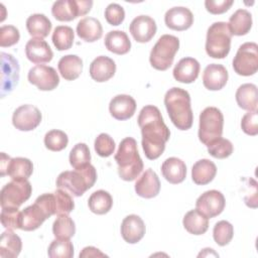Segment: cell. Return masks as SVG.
Wrapping results in <instances>:
<instances>
[{"label":"cell","mask_w":258,"mask_h":258,"mask_svg":"<svg viewBox=\"0 0 258 258\" xmlns=\"http://www.w3.org/2000/svg\"><path fill=\"white\" fill-rule=\"evenodd\" d=\"M165 25L176 31L188 29L194 23V15L191 11L183 6H176L168 9L164 15Z\"/></svg>","instance_id":"cell-17"},{"label":"cell","mask_w":258,"mask_h":258,"mask_svg":"<svg viewBox=\"0 0 258 258\" xmlns=\"http://www.w3.org/2000/svg\"><path fill=\"white\" fill-rule=\"evenodd\" d=\"M178 48L179 39L176 36L171 34L161 35L150 51V64L157 71H166L172 64Z\"/></svg>","instance_id":"cell-7"},{"label":"cell","mask_w":258,"mask_h":258,"mask_svg":"<svg viewBox=\"0 0 258 258\" xmlns=\"http://www.w3.org/2000/svg\"><path fill=\"white\" fill-rule=\"evenodd\" d=\"M236 102L238 106L247 111L257 110L258 94L254 84H243L236 91Z\"/></svg>","instance_id":"cell-33"},{"label":"cell","mask_w":258,"mask_h":258,"mask_svg":"<svg viewBox=\"0 0 258 258\" xmlns=\"http://www.w3.org/2000/svg\"><path fill=\"white\" fill-rule=\"evenodd\" d=\"M22 249V242L18 235L11 229H7L1 234L0 239V257L1 258H15Z\"/></svg>","instance_id":"cell-28"},{"label":"cell","mask_w":258,"mask_h":258,"mask_svg":"<svg viewBox=\"0 0 258 258\" xmlns=\"http://www.w3.org/2000/svg\"><path fill=\"white\" fill-rule=\"evenodd\" d=\"M229 30L232 35L242 36L247 34L252 27V15L246 9L236 10L229 19Z\"/></svg>","instance_id":"cell-30"},{"label":"cell","mask_w":258,"mask_h":258,"mask_svg":"<svg viewBox=\"0 0 258 258\" xmlns=\"http://www.w3.org/2000/svg\"><path fill=\"white\" fill-rule=\"evenodd\" d=\"M160 181L151 168L146 169L135 182L136 194L144 199H152L159 194Z\"/></svg>","instance_id":"cell-22"},{"label":"cell","mask_w":258,"mask_h":258,"mask_svg":"<svg viewBox=\"0 0 258 258\" xmlns=\"http://www.w3.org/2000/svg\"><path fill=\"white\" fill-rule=\"evenodd\" d=\"M75 32L72 27L67 25H58L54 28L51 36L53 45L57 50H67L73 46Z\"/></svg>","instance_id":"cell-38"},{"label":"cell","mask_w":258,"mask_h":258,"mask_svg":"<svg viewBox=\"0 0 258 258\" xmlns=\"http://www.w3.org/2000/svg\"><path fill=\"white\" fill-rule=\"evenodd\" d=\"M236 74L244 77L254 75L258 70V45L255 42L241 44L233 59Z\"/></svg>","instance_id":"cell-10"},{"label":"cell","mask_w":258,"mask_h":258,"mask_svg":"<svg viewBox=\"0 0 258 258\" xmlns=\"http://www.w3.org/2000/svg\"><path fill=\"white\" fill-rule=\"evenodd\" d=\"M78 36L86 42H94L103 35L101 22L95 17H85L77 24Z\"/></svg>","instance_id":"cell-26"},{"label":"cell","mask_w":258,"mask_h":258,"mask_svg":"<svg viewBox=\"0 0 258 258\" xmlns=\"http://www.w3.org/2000/svg\"><path fill=\"white\" fill-rule=\"evenodd\" d=\"M228 78V72L223 64L210 63L204 70L203 84L210 91H219L226 86Z\"/></svg>","instance_id":"cell-20"},{"label":"cell","mask_w":258,"mask_h":258,"mask_svg":"<svg viewBox=\"0 0 258 258\" xmlns=\"http://www.w3.org/2000/svg\"><path fill=\"white\" fill-rule=\"evenodd\" d=\"M258 114L257 110L248 111L241 120V128L244 133L255 136L258 134Z\"/></svg>","instance_id":"cell-49"},{"label":"cell","mask_w":258,"mask_h":258,"mask_svg":"<svg viewBox=\"0 0 258 258\" xmlns=\"http://www.w3.org/2000/svg\"><path fill=\"white\" fill-rule=\"evenodd\" d=\"M200 62L194 57H183L174 67L173 78L183 84L194 83L200 74Z\"/></svg>","instance_id":"cell-23"},{"label":"cell","mask_w":258,"mask_h":258,"mask_svg":"<svg viewBox=\"0 0 258 258\" xmlns=\"http://www.w3.org/2000/svg\"><path fill=\"white\" fill-rule=\"evenodd\" d=\"M52 233L56 239L70 240L76 233L75 222L69 215H58L52 224Z\"/></svg>","instance_id":"cell-37"},{"label":"cell","mask_w":258,"mask_h":258,"mask_svg":"<svg viewBox=\"0 0 258 258\" xmlns=\"http://www.w3.org/2000/svg\"><path fill=\"white\" fill-rule=\"evenodd\" d=\"M145 231V224L137 215H129L122 221L121 235L124 241L129 244H136L139 242L143 238Z\"/></svg>","instance_id":"cell-19"},{"label":"cell","mask_w":258,"mask_h":258,"mask_svg":"<svg viewBox=\"0 0 258 258\" xmlns=\"http://www.w3.org/2000/svg\"><path fill=\"white\" fill-rule=\"evenodd\" d=\"M137 121L141 129V144L145 156L150 160L157 159L163 153L165 143L170 137V131L165 125L159 109L153 105L143 107Z\"/></svg>","instance_id":"cell-1"},{"label":"cell","mask_w":258,"mask_h":258,"mask_svg":"<svg viewBox=\"0 0 258 258\" xmlns=\"http://www.w3.org/2000/svg\"><path fill=\"white\" fill-rule=\"evenodd\" d=\"M42 116L38 108L25 104L16 108L12 115L13 126L20 131H31L41 122Z\"/></svg>","instance_id":"cell-14"},{"label":"cell","mask_w":258,"mask_h":258,"mask_svg":"<svg viewBox=\"0 0 258 258\" xmlns=\"http://www.w3.org/2000/svg\"><path fill=\"white\" fill-rule=\"evenodd\" d=\"M224 116L220 109L207 107L200 114L199 139L206 146L213 140L222 137Z\"/></svg>","instance_id":"cell-8"},{"label":"cell","mask_w":258,"mask_h":258,"mask_svg":"<svg viewBox=\"0 0 258 258\" xmlns=\"http://www.w3.org/2000/svg\"><path fill=\"white\" fill-rule=\"evenodd\" d=\"M28 82L40 91H51L59 84V77L52 67L36 64L28 71Z\"/></svg>","instance_id":"cell-13"},{"label":"cell","mask_w":258,"mask_h":258,"mask_svg":"<svg viewBox=\"0 0 258 258\" xmlns=\"http://www.w3.org/2000/svg\"><path fill=\"white\" fill-rule=\"evenodd\" d=\"M53 194L55 197L56 215H69L75 208V203L72 195L61 188H57Z\"/></svg>","instance_id":"cell-45"},{"label":"cell","mask_w":258,"mask_h":258,"mask_svg":"<svg viewBox=\"0 0 258 258\" xmlns=\"http://www.w3.org/2000/svg\"><path fill=\"white\" fill-rule=\"evenodd\" d=\"M225 206V197L220 190L217 189L205 191L198 198L196 202V209H198L208 218L219 216L224 211Z\"/></svg>","instance_id":"cell-15"},{"label":"cell","mask_w":258,"mask_h":258,"mask_svg":"<svg viewBox=\"0 0 258 258\" xmlns=\"http://www.w3.org/2000/svg\"><path fill=\"white\" fill-rule=\"evenodd\" d=\"M47 255L50 258H72L74 256V245L70 240L55 238L48 246Z\"/></svg>","instance_id":"cell-40"},{"label":"cell","mask_w":258,"mask_h":258,"mask_svg":"<svg viewBox=\"0 0 258 258\" xmlns=\"http://www.w3.org/2000/svg\"><path fill=\"white\" fill-rule=\"evenodd\" d=\"M26 57L33 63L49 62L53 57V52L48 43L43 38H31L25 45Z\"/></svg>","instance_id":"cell-21"},{"label":"cell","mask_w":258,"mask_h":258,"mask_svg":"<svg viewBox=\"0 0 258 258\" xmlns=\"http://www.w3.org/2000/svg\"><path fill=\"white\" fill-rule=\"evenodd\" d=\"M184 229L192 235H203L209 228V218L198 209L188 211L182 220Z\"/></svg>","instance_id":"cell-32"},{"label":"cell","mask_w":258,"mask_h":258,"mask_svg":"<svg viewBox=\"0 0 258 258\" xmlns=\"http://www.w3.org/2000/svg\"><path fill=\"white\" fill-rule=\"evenodd\" d=\"M207 147L209 154L218 159H224L229 157L234 150L232 142L222 137L213 140L207 145Z\"/></svg>","instance_id":"cell-39"},{"label":"cell","mask_w":258,"mask_h":258,"mask_svg":"<svg viewBox=\"0 0 258 258\" xmlns=\"http://www.w3.org/2000/svg\"><path fill=\"white\" fill-rule=\"evenodd\" d=\"M234 236V227L228 221L222 220L216 223L213 229V238L220 246L228 245Z\"/></svg>","instance_id":"cell-41"},{"label":"cell","mask_w":258,"mask_h":258,"mask_svg":"<svg viewBox=\"0 0 258 258\" xmlns=\"http://www.w3.org/2000/svg\"><path fill=\"white\" fill-rule=\"evenodd\" d=\"M69 137L68 135L57 129H52L44 135V145L48 150L60 151L68 146Z\"/></svg>","instance_id":"cell-42"},{"label":"cell","mask_w":258,"mask_h":258,"mask_svg":"<svg viewBox=\"0 0 258 258\" xmlns=\"http://www.w3.org/2000/svg\"><path fill=\"white\" fill-rule=\"evenodd\" d=\"M26 28L31 36L44 38L51 30V22L44 14L34 13L26 19Z\"/></svg>","instance_id":"cell-34"},{"label":"cell","mask_w":258,"mask_h":258,"mask_svg":"<svg viewBox=\"0 0 258 258\" xmlns=\"http://www.w3.org/2000/svg\"><path fill=\"white\" fill-rule=\"evenodd\" d=\"M136 111V102L135 100L125 94H120L110 101L109 112L111 116L117 120L123 121L130 119Z\"/></svg>","instance_id":"cell-18"},{"label":"cell","mask_w":258,"mask_h":258,"mask_svg":"<svg viewBox=\"0 0 258 258\" xmlns=\"http://www.w3.org/2000/svg\"><path fill=\"white\" fill-rule=\"evenodd\" d=\"M94 148L99 156L109 157L114 153L115 141L109 134L101 133L95 139Z\"/></svg>","instance_id":"cell-44"},{"label":"cell","mask_w":258,"mask_h":258,"mask_svg":"<svg viewBox=\"0 0 258 258\" xmlns=\"http://www.w3.org/2000/svg\"><path fill=\"white\" fill-rule=\"evenodd\" d=\"M33 172L32 161L25 157L11 158L7 167L6 174L12 179H28Z\"/></svg>","instance_id":"cell-35"},{"label":"cell","mask_w":258,"mask_h":258,"mask_svg":"<svg viewBox=\"0 0 258 258\" xmlns=\"http://www.w3.org/2000/svg\"><path fill=\"white\" fill-rule=\"evenodd\" d=\"M115 161L118 164V174L121 179L132 181L139 176L143 169V161L134 138L126 137L121 140L115 154Z\"/></svg>","instance_id":"cell-3"},{"label":"cell","mask_w":258,"mask_h":258,"mask_svg":"<svg viewBox=\"0 0 258 258\" xmlns=\"http://www.w3.org/2000/svg\"><path fill=\"white\" fill-rule=\"evenodd\" d=\"M164 105L173 125L179 130H187L192 126L194 114L190 96L187 91L173 87L164 96Z\"/></svg>","instance_id":"cell-2"},{"label":"cell","mask_w":258,"mask_h":258,"mask_svg":"<svg viewBox=\"0 0 258 258\" xmlns=\"http://www.w3.org/2000/svg\"><path fill=\"white\" fill-rule=\"evenodd\" d=\"M92 0H58L52 4L51 13L58 21H72L90 12Z\"/></svg>","instance_id":"cell-11"},{"label":"cell","mask_w":258,"mask_h":258,"mask_svg":"<svg viewBox=\"0 0 258 258\" xmlns=\"http://www.w3.org/2000/svg\"><path fill=\"white\" fill-rule=\"evenodd\" d=\"M32 192L31 183L27 179H12L0 191L1 208H19Z\"/></svg>","instance_id":"cell-9"},{"label":"cell","mask_w":258,"mask_h":258,"mask_svg":"<svg viewBox=\"0 0 258 258\" xmlns=\"http://www.w3.org/2000/svg\"><path fill=\"white\" fill-rule=\"evenodd\" d=\"M105 18L110 25H120L125 18L124 8L117 3L109 4L105 9Z\"/></svg>","instance_id":"cell-48"},{"label":"cell","mask_w":258,"mask_h":258,"mask_svg":"<svg viewBox=\"0 0 258 258\" xmlns=\"http://www.w3.org/2000/svg\"><path fill=\"white\" fill-rule=\"evenodd\" d=\"M163 177L172 184L180 183L186 176V165L177 157H169L161 164Z\"/></svg>","instance_id":"cell-25"},{"label":"cell","mask_w":258,"mask_h":258,"mask_svg":"<svg viewBox=\"0 0 258 258\" xmlns=\"http://www.w3.org/2000/svg\"><path fill=\"white\" fill-rule=\"evenodd\" d=\"M106 48L116 54H126L131 48V41L126 32L122 30L109 31L104 40Z\"/></svg>","instance_id":"cell-29"},{"label":"cell","mask_w":258,"mask_h":258,"mask_svg":"<svg viewBox=\"0 0 258 258\" xmlns=\"http://www.w3.org/2000/svg\"><path fill=\"white\" fill-rule=\"evenodd\" d=\"M96 180V168L91 163H88L74 170L60 172L56 178V186L74 197H81L95 184Z\"/></svg>","instance_id":"cell-4"},{"label":"cell","mask_w":258,"mask_h":258,"mask_svg":"<svg viewBox=\"0 0 258 258\" xmlns=\"http://www.w3.org/2000/svg\"><path fill=\"white\" fill-rule=\"evenodd\" d=\"M88 206L91 212L94 214L105 215L111 210L113 206V199L108 191L99 189L90 196L88 200Z\"/></svg>","instance_id":"cell-36"},{"label":"cell","mask_w":258,"mask_h":258,"mask_svg":"<svg viewBox=\"0 0 258 258\" xmlns=\"http://www.w3.org/2000/svg\"><path fill=\"white\" fill-rule=\"evenodd\" d=\"M52 215H56L54 194H43L37 197L33 205L26 207L21 212L20 229L34 231Z\"/></svg>","instance_id":"cell-5"},{"label":"cell","mask_w":258,"mask_h":258,"mask_svg":"<svg viewBox=\"0 0 258 258\" xmlns=\"http://www.w3.org/2000/svg\"><path fill=\"white\" fill-rule=\"evenodd\" d=\"M1 223L6 229H20L21 212L18 208H2L1 211Z\"/></svg>","instance_id":"cell-46"},{"label":"cell","mask_w":258,"mask_h":258,"mask_svg":"<svg viewBox=\"0 0 258 258\" xmlns=\"http://www.w3.org/2000/svg\"><path fill=\"white\" fill-rule=\"evenodd\" d=\"M129 30L137 42L145 43L152 39L157 27L153 18L148 15H139L131 21Z\"/></svg>","instance_id":"cell-16"},{"label":"cell","mask_w":258,"mask_h":258,"mask_svg":"<svg viewBox=\"0 0 258 258\" xmlns=\"http://www.w3.org/2000/svg\"><path fill=\"white\" fill-rule=\"evenodd\" d=\"M232 34L229 30L228 23L218 21L213 23L207 31L206 52L213 58L226 57L231 48Z\"/></svg>","instance_id":"cell-6"},{"label":"cell","mask_w":258,"mask_h":258,"mask_svg":"<svg viewBox=\"0 0 258 258\" xmlns=\"http://www.w3.org/2000/svg\"><path fill=\"white\" fill-rule=\"evenodd\" d=\"M70 164L74 168L82 167L91 161V153L86 143H77L70 152Z\"/></svg>","instance_id":"cell-43"},{"label":"cell","mask_w":258,"mask_h":258,"mask_svg":"<svg viewBox=\"0 0 258 258\" xmlns=\"http://www.w3.org/2000/svg\"><path fill=\"white\" fill-rule=\"evenodd\" d=\"M60 76L67 81H74L80 77L83 71V60L76 54L62 56L57 63Z\"/></svg>","instance_id":"cell-31"},{"label":"cell","mask_w":258,"mask_h":258,"mask_svg":"<svg viewBox=\"0 0 258 258\" xmlns=\"http://www.w3.org/2000/svg\"><path fill=\"white\" fill-rule=\"evenodd\" d=\"M11 157L6 155L4 152L1 153V165H0V175L1 176H4L6 175V171H7V167H8V164H9V161H10Z\"/></svg>","instance_id":"cell-52"},{"label":"cell","mask_w":258,"mask_h":258,"mask_svg":"<svg viewBox=\"0 0 258 258\" xmlns=\"http://www.w3.org/2000/svg\"><path fill=\"white\" fill-rule=\"evenodd\" d=\"M19 30L13 25H3L0 28V45L2 47L14 45L19 41Z\"/></svg>","instance_id":"cell-47"},{"label":"cell","mask_w":258,"mask_h":258,"mask_svg":"<svg viewBox=\"0 0 258 258\" xmlns=\"http://www.w3.org/2000/svg\"><path fill=\"white\" fill-rule=\"evenodd\" d=\"M233 3V0H206L205 7L212 14H222L227 12Z\"/></svg>","instance_id":"cell-50"},{"label":"cell","mask_w":258,"mask_h":258,"mask_svg":"<svg viewBox=\"0 0 258 258\" xmlns=\"http://www.w3.org/2000/svg\"><path fill=\"white\" fill-rule=\"evenodd\" d=\"M1 85L0 96L4 98L10 94L17 86L19 81L18 60L10 53L1 52Z\"/></svg>","instance_id":"cell-12"},{"label":"cell","mask_w":258,"mask_h":258,"mask_svg":"<svg viewBox=\"0 0 258 258\" xmlns=\"http://www.w3.org/2000/svg\"><path fill=\"white\" fill-rule=\"evenodd\" d=\"M80 257H107V255L101 252L98 248L88 246L82 250V252L80 253Z\"/></svg>","instance_id":"cell-51"},{"label":"cell","mask_w":258,"mask_h":258,"mask_svg":"<svg viewBox=\"0 0 258 258\" xmlns=\"http://www.w3.org/2000/svg\"><path fill=\"white\" fill-rule=\"evenodd\" d=\"M217 173L216 164L207 158L198 160L191 168V178L196 184L205 185L210 183Z\"/></svg>","instance_id":"cell-27"},{"label":"cell","mask_w":258,"mask_h":258,"mask_svg":"<svg viewBox=\"0 0 258 258\" xmlns=\"http://www.w3.org/2000/svg\"><path fill=\"white\" fill-rule=\"evenodd\" d=\"M90 76L91 78L98 82L103 83L109 81L116 72L115 61L106 55L97 56L90 64Z\"/></svg>","instance_id":"cell-24"}]
</instances>
